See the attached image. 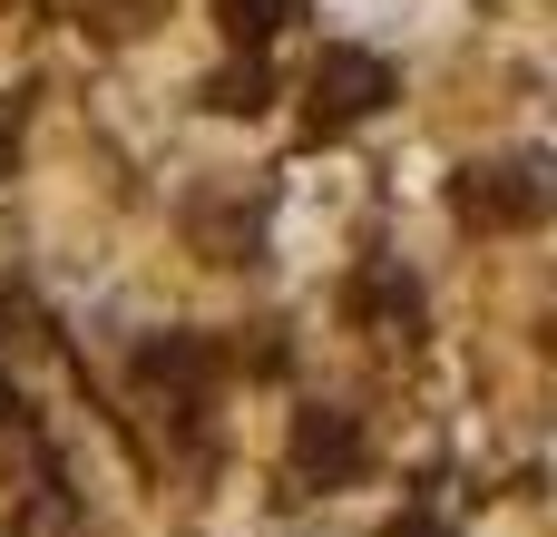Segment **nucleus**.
Masks as SVG:
<instances>
[{
    "label": "nucleus",
    "instance_id": "1",
    "mask_svg": "<svg viewBox=\"0 0 557 537\" xmlns=\"http://www.w3.org/2000/svg\"><path fill=\"white\" fill-rule=\"evenodd\" d=\"M382 108H392V59L333 39V49L313 59V98H304L313 137H343V127H362V117H382Z\"/></svg>",
    "mask_w": 557,
    "mask_h": 537
},
{
    "label": "nucleus",
    "instance_id": "2",
    "mask_svg": "<svg viewBox=\"0 0 557 537\" xmlns=\"http://www.w3.org/2000/svg\"><path fill=\"white\" fill-rule=\"evenodd\" d=\"M548 157H490V166H460V186H450V205L470 215V225H539L548 215Z\"/></svg>",
    "mask_w": 557,
    "mask_h": 537
},
{
    "label": "nucleus",
    "instance_id": "3",
    "mask_svg": "<svg viewBox=\"0 0 557 537\" xmlns=\"http://www.w3.org/2000/svg\"><path fill=\"white\" fill-rule=\"evenodd\" d=\"M362 460H372V440H362V421H352L343 401L294 411V479H304V489H352Z\"/></svg>",
    "mask_w": 557,
    "mask_h": 537
},
{
    "label": "nucleus",
    "instance_id": "4",
    "mask_svg": "<svg viewBox=\"0 0 557 537\" xmlns=\"http://www.w3.org/2000/svg\"><path fill=\"white\" fill-rule=\"evenodd\" d=\"M137 382H147V391H176V411H196V401L215 391V342H206V333H166V342L137 352Z\"/></svg>",
    "mask_w": 557,
    "mask_h": 537
},
{
    "label": "nucleus",
    "instance_id": "5",
    "mask_svg": "<svg viewBox=\"0 0 557 537\" xmlns=\"http://www.w3.org/2000/svg\"><path fill=\"white\" fill-rule=\"evenodd\" d=\"M352 313H362V323H382V333H421V274H401V264H362Z\"/></svg>",
    "mask_w": 557,
    "mask_h": 537
},
{
    "label": "nucleus",
    "instance_id": "6",
    "mask_svg": "<svg viewBox=\"0 0 557 537\" xmlns=\"http://www.w3.org/2000/svg\"><path fill=\"white\" fill-rule=\"evenodd\" d=\"M284 20H294V0H215V29H225V39L245 49V59H255V49H264V39H274Z\"/></svg>",
    "mask_w": 557,
    "mask_h": 537
},
{
    "label": "nucleus",
    "instance_id": "7",
    "mask_svg": "<svg viewBox=\"0 0 557 537\" xmlns=\"http://www.w3.org/2000/svg\"><path fill=\"white\" fill-rule=\"evenodd\" d=\"M264 98H274L264 59H245V68H215V78H206V108H215V117H255Z\"/></svg>",
    "mask_w": 557,
    "mask_h": 537
},
{
    "label": "nucleus",
    "instance_id": "8",
    "mask_svg": "<svg viewBox=\"0 0 557 537\" xmlns=\"http://www.w3.org/2000/svg\"><path fill=\"white\" fill-rule=\"evenodd\" d=\"M382 537H460V528H450L441 509H401V519H392V528H382Z\"/></svg>",
    "mask_w": 557,
    "mask_h": 537
},
{
    "label": "nucleus",
    "instance_id": "9",
    "mask_svg": "<svg viewBox=\"0 0 557 537\" xmlns=\"http://www.w3.org/2000/svg\"><path fill=\"white\" fill-rule=\"evenodd\" d=\"M10 157H20V117L0 108V176H10Z\"/></svg>",
    "mask_w": 557,
    "mask_h": 537
}]
</instances>
